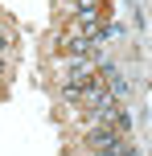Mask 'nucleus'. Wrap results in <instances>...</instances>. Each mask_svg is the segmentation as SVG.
<instances>
[{"instance_id":"nucleus-1","label":"nucleus","mask_w":152,"mask_h":156,"mask_svg":"<svg viewBox=\"0 0 152 156\" xmlns=\"http://www.w3.org/2000/svg\"><path fill=\"white\" fill-rule=\"evenodd\" d=\"M90 82H95V70H90L87 62H78L70 74H66V82H62V94H66V99H82V94L90 90Z\"/></svg>"},{"instance_id":"nucleus-2","label":"nucleus","mask_w":152,"mask_h":156,"mask_svg":"<svg viewBox=\"0 0 152 156\" xmlns=\"http://www.w3.org/2000/svg\"><path fill=\"white\" fill-rule=\"evenodd\" d=\"M87 144H90V152H95V156H115V148H119L123 140H119V132H111V127L103 123V127H95V132H90Z\"/></svg>"},{"instance_id":"nucleus-3","label":"nucleus","mask_w":152,"mask_h":156,"mask_svg":"<svg viewBox=\"0 0 152 156\" xmlns=\"http://www.w3.org/2000/svg\"><path fill=\"white\" fill-rule=\"evenodd\" d=\"M66 54H70V58H90V54H95V41H90L87 33H74L70 45H66Z\"/></svg>"},{"instance_id":"nucleus-4","label":"nucleus","mask_w":152,"mask_h":156,"mask_svg":"<svg viewBox=\"0 0 152 156\" xmlns=\"http://www.w3.org/2000/svg\"><path fill=\"white\" fill-rule=\"evenodd\" d=\"M4 49H8V37H4V33H0V54H4Z\"/></svg>"}]
</instances>
